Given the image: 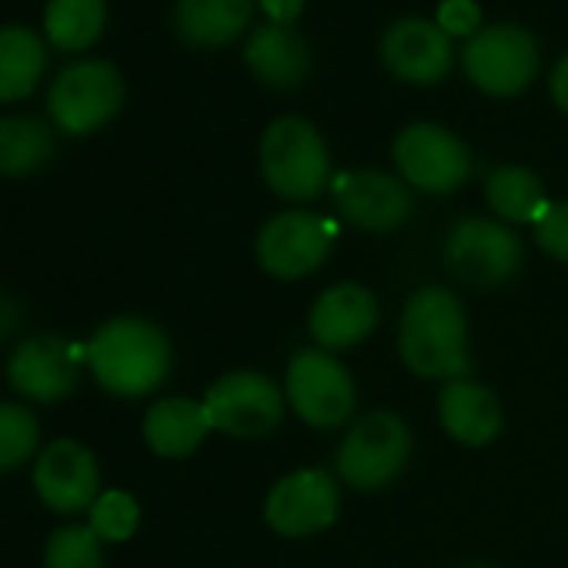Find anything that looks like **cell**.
I'll list each match as a JSON object with an SVG mask.
<instances>
[{"mask_svg": "<svg viewBox=\"0 0 568 568\" xmlns=\"http://www.w3.org/2000/svg\"><path fill=\"white\" fill-rule=\"evenodd\" d=\"M468 325L462 302L448 288H422L408 298L398 352L418 378H465L468 375Z\"/></svg>", "mask_w": 568, "mask_h": 568, "instance_id": "1", "label": "cell"}, {"mask_svg": "<svg viewBox=\"0 0 568 568\" xmlns=\"http://www.w3.org/2000/svg\"><path fill=\"white\" fill-rule=\"evenodd\" d=\"M88 365L104 392L141 398L164 385L171 372V342L144 318H111L88 342Z\"/></svg>", "mask_w": 568, "mask_h": 568, "instance_id": "2", "label": "cell"}, {"mask_svg": "<svg viewBox=\"0 0 568 568\" xmlns=\"http://www.w3.org/2000/svg\"><path fill=\"white\" fill-rule=\"evenodd\" d=\"M261 174L267 187L288 201H312L332 181L325 138L305 118H277L261 138Z\"/></svg>", "mask_w": 568, "mask_h": 568, "instance_id": "3", "label": "cell"}, {"mask_svg": "<svg viewBox=\"0 0 568 568\" xmlns=\"http://www.w3.org/2000/svg\"><path fill=\"white\" fill-rule=\"evenodd\" d=\"M412 455V432L395 412H372L352 425L338 448V475L358 491H378L392 485Z\"/></svg>", "mask_w": 568, "mask_h": 568, "instance_id": "4", "label": "cell"}, {"mask_svg": "<svg viewBox=\"0 0 568 568\" xmlns=\"http://www.w3.org/2000/svg\"><path fill=\"white\" fill-rule=\"evenodd\" d=\"M284 395L295 415L312 428H338L355 412V382L348 368L325 348H302L288 362Z\"/></svg>", "mask_w": 568, "mask_h": 568, "instance_id": "5", "label": "cell"}, {"mask_svg": "<svg viewBox=\"0 0 568 568\" xmlns=\"http://www.w3.org/2000/svg\"><path fill=\"white\" fill-rule=\"evenodd\" d=\"M462 68L478 91L515 98L538 74V44L518 24H491L462 48Z\"/></svg>", "mask_w": 568, "mask_h": 568, "instance_id": "6", "label": "cell"}, {"mask_svg": "<svg viewBox=\"0 0 568 568\" xmlns=\"http://www.w3.org/2000/svg\"><path fill=\"white\" fill-rule=\"evenodd\" d=\"M124 101V81L111 61H78L68 64L48 94V111L54 124L68 134H91L104 128Z\"/></svg>", "mask_w": 568, "mask_h": 568, "instance_id": "7", "label": "cell"}, {"mask_svg": "<svg viewBox=\"0 0 568 568\" xmlns=\"http://www.w3.org/2000/svg\"><path fill=\"white\" fill-rule=\"evenodd\" d=\"M445 261L475 288H495V284L518 274L521 241L505 221L462 217L445 237Z\"/></svg>", "mask_w": 568, "mask_h": 568, "instance_id": "8", "label": "cell"}, {"mask_svg": "<svg viewBox=\"0 0 568 568\" xmlns=\"http://www.w3.org/2000/svg\"><path fill=\"white\" fill-rule=\"evenodd\" d=\"M204 412L214 432L231 438H264L281 425L284 395L261 372H231L207 388Z\"/></svg>", "mask_w": 568, "mask_h": 568, "instance_id": "9", "label": "cell"}, {"mask_svg": "<svg viewBox=\"0 0 568 568\" xmlns=\"http://www.w3.org/2000/svg\"><path fill=\"white\" fill-rule=\"evenodd\" d=\"M335 227L312 211L274 214L257 234V261L271 277L298 281L315 274L332 254Z\"/></svg>", "mask_w": 568, "mask_h": 568, "instance_id": "10", "label": "cell"}, {"mask_svg": "<svg viewBox=\"0 0 568 568\" xmlns=\"http://www.w3.org/2000/svg\"><path fill=\"white\" fill-rule=\"evenodd\" d=\"M395 164L405 184L428 194H452L471 174L468 148L442 124H412L395 138Z\"/></svg>", "mask_w": 568, "mask_h": 568, "instance_id": "11", "label": "cell"}, {"mask_svg": "<svg viewBox=\"0 0 568 568\" xmlns=\"http://www.w3.org/2000/svg\"><path fill=\"white\" fill-rule=\"evenodd\" d=\"M342 491L322 468H302L271 485L264 498V521L284 538H308L335 525Z\"/></svg>", "mask_w": 568, "mask_h": 568, "instance_id": "12", "label": "cell"}, {"mask_svg": "<svg viewBox=\"0 0 568 568\" xmlns=\"http://www.w3.org/2000/svg\"><path fill=\"white\" fill-rule=\"evenodd\" d=\"M34 491L54 515H81L101 498V465L74 438L51 442L34 462Z\"/></svg>", "mask_w": 568, "mask_h": 568, "instance_id": "13", "label": "cell"}, {"mask_svg": "<svg viewBox=\"0 0 568 568\" xmlns=\"http://www.w3.org/2000/svg\"><path fill=\"white\" fill-rule=\"evenodd\" d=\"M81 378V348L58 335H34L8 358V385L38 405L64 402Z\"/></svg>", "mask_w": 568, "mask_h": 568, "instance_id": "14", "label": "cell"}, {"mask_svg": "<svg viewBox=\"0 0 568 568\" xmlns=\"http://www.w3.org/2000/svg\"><path fill=\"white\" fill-rule=\"evenodd\" d=\"M382 61L398 81L438 84L455 64V48L438 24L425 18H402L382 38Z\"/></svg>", "mask_w": 568, "mask_h": 568, "instance_id": "15", "label": "cell"}, {"mask_svg": "<svg viewBox=\"0 0 568 568\" xmlns=\"http://www.w3.org/2000/svg\"><path fill=\"white\" fill-rule=\"evenodd\" d=\"M335 204L342 217L362 231H392L408 221L412 214V194L405 181L385 174V171H352L338 174L335 184Z\"/></svg>", "mask_w": 568, "mask_h": 568, "instance_id": "16", "label": "cell"}, {"mask_svg": "<svg viewBox=\"0 0 568 568\" xmlns=\"http://www.w3.org/2000/svg\"><path fill=\"white\" fill-rule=\"evenodd\" d=\"M378 325V302L362 284H335L308 315V332L325 352L362 345Z\"/></svg>", "mask_w": 568, "mask_h": 568, "instance_id": "17", "label": "cell"}, {"mask_svg": "<svg viewBox=\"0 0 568 568\" xmlns=\"http://www.w3.org/2000/svg\"><path fill=\"white\" fill-rule=\"evenodd\" d=\"M438 418H442V428L468 448H481L495 442L505 422L501 402L495 398V392H488L485 385L471 378H455L442 388Z\"/></svg>", "mask_w": 568, "mask_h": 568, "instance_id": "18", "label": "cell"}, {"mask_svg": "<svg viewBox=\"0 0 568 568\" xmlns=\"http://www.w3.org/2000/svg\"><path fill=\"white\" fill-rule=\"evenodd\" d=\"M244 61L257 81H264L267 88H277V91L298 88L312 71V54H308L305 41L284 24L257 28L244 48Z\"/></svg>", "mask_w": 568, "mask_h": 568, "instance_id": "19", "label": "cell"}, {"mask_svg": "<svg viewBox=\"0 0 568 568\" xmlns=\"http://www.w3.org/2000/svg\"><path fill=\"white\" fill-rule=\"evenodd\" d=\"M211 422L204 402L191 398H161L144 415V442L161 458H187L207 438Z\"/></svg>", "mask_w": 568, "mask_h": 568, "instance_id": "20", "label": "cell"}, {"mask_svg": "<svg viewBox=\"0 0 568 568\" xmlns=\"http://www.w3.org/2000/svg\"><path fill=\"white\" fill-rule=\"evenodd\" d=\"M254 0H178V34L194 48H224L244 34Z\"/></svg>", "mask_w": 568, "mask_h": 568, "instance_id": "21", "label": "cell"}, {"mask_svg": "<svg viewBox=\"0 0 568 568\" xmlns=\"http://www.w3.org/2000/svg\"><path fill=\"white\" fill-rule=\"evenodd\" d=\"M48 68L44 41L31 28H0V101L28 98Z\"/></svg>", "mask_w": 568, "mask_h": 568, "instance_id": "22", "label": "cell"}, {"mask_svg": "<svg viewBox=\"0 0 568 568\" xmlns=\"http://www.w3.org/2000/svg\"><path fill=\"white\" fill-rule=\"evenodd\" d=\"M488 207L505 221V224H538V217L548 211L545 187L535 171L518 168V164H501L488 174L485 184Z\"/></svg>", "mask_w": 568, "mask_h": 568, "instance_id": "23", "label": "cell"}, {"mask_svg": "<svg viewBox=\"0 0 568 568\" xmlns=\"http://www.w3.org/2000/svg\"><path fill=\"white\" fill-rule=\"evenodd\" d=\"M54 154L51 128L34 114L0 118V174L21 178L38 171Z\"/></svg>", "mask_w": 568, "mask_h": 568, "instance_id": "24", "label": "cell"}, {"mask_svg": "<svg viewBox=\"0 0 568 568\" xmlns=\"http://www.w3.org/2000/svg\"><path fill=\"white\" fill-rule=\"evenodd\" d=\"M104 18H108L104 0H48L44 31L51 44L64 51H81L101 38Z\"/></svg>", "mask_w": 568, "mask_h": 568, "instance_id": "25", "label": "cell"}, {"mask_svg": "<svg viewBox=\"0 0 568 568\" xmlns=\"http://www.w3.org/2000/svg\"><path fill=\"white\" fill-rule=\"evenodd\" d=\"M41 425L31 408L18 402H0V471L21 468L38 455Z\"/></svg>", "mask_w": 568, "mask_h": 568, "instance_id": "26", "label": "cell"}, {"mask_svg": "<svg viewBox=\"0 0 568 568\" xmlns=\"http://www.w3.org/2000/svg\"><path fill=\"white\" fill-rule=\"evenodd\" d=\"M44 568H104V548L91 525H64L48 538Z\"/></svg>", "mask_w": 568, "mask_h": 568, "instance_id": "27", "label": "cell"}, {"mask_svg": "<svg viewBox=\"0 0 568 568\" xmlns=\"http://www.w3.org/2000/svg\"><path fill=\"white\" fill-rule=\"evenodd\" d=\"M88 525L101 541H128L141 525V505L128 491H101V498L88 511Z\"/></svg>", "mask_w": 568, "mask_h": 568, "instance_id": "28", "label": "cell"}, {"mask_svg": "<svg viewBox=\"0 0 568 568\" xmlns=\"http://www.w3.org/2000/svg\"><path fill=\"white\" fill-rule=\"evenodd\" d=\"M535 241L545 254L568 261V201L548 204V211L535 224Z\"/></svg>", "mask_w": 568, "mask_h": 568, "instance_id": "29", "label": "cell"}, {"mask_svg": "<svg viewBox=\"0 0 568 568\" xmlns=\"http://www.w3.org/2000/svg\"><path fill=\"white\" fill-rule=\"evenodd\" d=\"M438 28L448 38H475L481 31V8L475 0H445L438 8Z\"/></svg>", "mask_w": 568, "mask_h": 568, "instance_id": "30", "label": "cell"}, {"mask_svg": "<svg viewBox=\"0 0 568 568\" xmlns=\"http://www.w3.org/2000/svg\"><path fill=\"white\" fill-rule=\"evenodd\" d=\"M24 328V305L11 295H0V342H8Z\"/></svg>", "mask_w": 568, "mask_h": 568, "instance_id": "31", "label": "cell"}, {"mask_svg": "<svg viewBox=\"0 0 568 568\" xmlns=\"http://www.w3.org/2000/svg\"><path fill=\"white\" fill-rule=\"evenodd\" d=\"M257 4L264 8L271 24H284V28H288L305 11V0H257Z\"/></svg>", "mask_w": 568, "mask_h": 568, "instance_id": "32", "label": "cell"}, {"mask_svg": "<svg viewBox=\"0 0 568 568\" xmlns=\"http://www.w3.org/2000/svg\"><path fill=\"white\" fill-rule=\"evenodd\" d=\"M551 101L568 114V58H561L551 71Z\"/></svg>", "mask_w": 568, "mask_h": 568, "instance_id": "33", "label": "cell"}, {"mask_svg": "<svg viewBox=\"0 0 568 568\" xmlns=\"http://www.w3.org/2000/svg\"><path fill=\"white\" fill-rule=\"evenodd\" d=\"M468 568H491V565H468Z\"/></svg>", "mask_w": 568, "mask_h": 568, "instance_id": "34", "label": "cell"}]
</instances>
